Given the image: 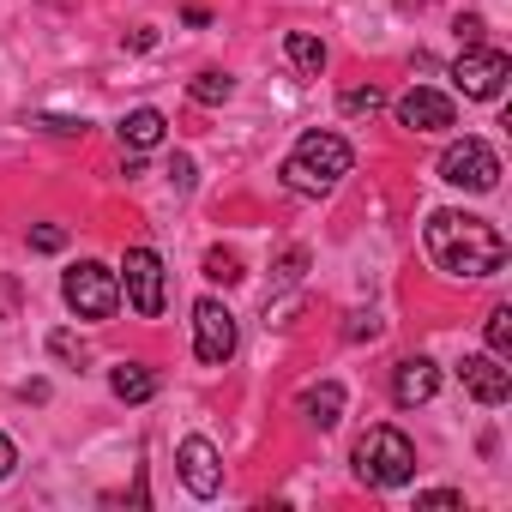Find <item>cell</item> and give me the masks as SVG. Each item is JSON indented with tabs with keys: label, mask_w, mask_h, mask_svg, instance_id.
Masks as SVG:
<instances>
[{
	"label": "cell",
	"mask_w": 512,
	"mask_h": 512,
	"mask_svg": "<svg viewBox=\"0 0 512 512\" xmlns=\"http://www.w3.org/2000/svg\"><path fill=\"white\" fill-rule=\"evenodd\" d=\"M61 296H67V308H73L79 320H109V314L121 308V278H115L109 266H97V260H79V266L61 278Z\"/></svg>",
	"instance_id": "277c9868"
},
{
	"label": "cell",
	"mask_w": 512,
	"mask_h": 512,
	"mask_svg": "<svg viewBox=\"0 0 512 512\" xmlns=\"http://www.w3.org/2000/svg\"><path fill=\"white\" fill-rule=\"evenodd\" d=\"M121 296L133 302L139 320H157L163 314V290H169V272L157 260V247H127V260H121Z\"/></svg>",
	"instance_id": "5b68a950"
},
{
	"label": "cell",
	"mask_w": 512,
	"mask_h": 512,
	"mask_svg": "<svg viewBox=\"0 0 512 512\" xmlns=\"http://www.w3.org/2000/svg\"><path fill=\"white\" fill-rule=\"evenodd\" d=\"M157 43V31L151 25H139V31H127V49H151Z\"/></svg>",
	"instance_id": "f546056e"
},
{
	"label": "cell",
	"mask_w": 512,
	"mask_h": 512,
	"mask_svg": "<svg viewBox=\"0 0 512 512\" xmlns=\"http://www.w3.org/2000/svg\"><path fill=\"white\" fill-rule=\"evenodd\" d=\"M488 356H512V308H494L488 314Z\"/></svg>",
	"instance_id": "ac0fdd59"
},
{
	"label": "cell",
	"mask_w": 512,
	"mask_h": 512,
	"mask_svg": "<svg viewBox=\"0 0 512 512\" xmlns=\"http://www.w3.org/2000/svg\"><path fill=\"white\" fill-rule=\"evenodd\" d=\"M356 476L368 488H404L416 476V446L404 428H368L356 440Z\"/></svg>",
	"instance_id": "3957f363"
},
{
	"label": "cell",
	"mask_w": 512,
	"mask_h": 512,
	"mask_svg": "<svg viewBox=\"0 0 512 512\" xmlns=\"http://www.w3.org/2000/svg\"><path fill=\"white\" fill-rule=\"evenodd\" d=\"M13 464H19V452H13V440L0 434V476H13Z\"/></svg>",
	"instance_id": "83f0119b"
},
{
	"label": "cell",
	"mask_w": 512,
	"mask_h": 512,
	"mask_svg": "<svg viewBox=\"0 0 512 512\" xmlns=\"http://www.w3.org/2000/svg\"><path fill=\"white\" fill-rule=\"evenodd\" d=\"M440 181L464 187V193H494L500 187V157L488 139H452L440 157Z\"/></svg>",
	"instance_id": "8992f818"
},
{
	"label": "cell",
	"mask_w": 512,
	"mask_h": 512,
	"mask_svg": "<svg viewBox=\"0 0 512 512\" xmlns=\"http://www.w3.org/2000/svg\"><path fill=\"white\" fill-rule=\"evenodd\" d=\"M163 133H169V121H163L157 109H133V115L121 121V145H127V151H157Z\"/></svg>",
	"instance_id": "9a60e30c"
},
{
	"label": "cell",
	"mask_w": 512,
	"mask_h": 512,
	"mask_svg": "<svg viewBox=\"0 0 512 512\" xmlns=\"http://www.w3.org/2000/svg\"><path fill=\"white\" fill-rule=\"evenodd\" d=\"M458 37H464V49L482 43V19H458Z\"/></svg>",
	"instance_id": "f1b7e54d"
},
{
	"label": "cell",
	"mask_w": 512,
	"mask_h": 512,
	"mask_svg": "<svg viewBox=\"0 0 512 512\" xmlns=\"http://www.w3.org/2000/svg\"><path fill=\"white\" fill-rule=\"evenodd\" d=\"M169 187H175V193H193V157L175 151V163H169Z\"/></svg>",
	"instance_id": "d4e9b609"
},
{
	"label": "cell",
	"mask_w": 512,
	"mask_h": 512,
	"mask_svg": "<svg viewBox=\"0 0 512 512\" xmlns=\"http://www.w3.org/2000/svg\"><path fill=\"white\" fill-rule=\"evenodd\" d=\"M344 338H350V344H362V338H380V320H374V314H350Z\"/></svg>",
	"instance_id": "484cf974"
},
{
	"label": "cell",
	"mask_w": 512,
	"mask_h": 512,
	"mask_svg": "<svg viewBox=\"0 0 512 512\" xmlns=\"http://www.w3.org/2000/svg\"><path fill=\"white\" fill-rule=\"evenodd\" d=\"M109 392L121 404H151L157 398V374L145 362H121V368H109Z\"/></svg>",
	"instance_id": "4fadbf2b"
},
{
	"label": "cell",
	"mask_w": 512,
	"mask_h": 512,
	"mask_svg": "<svg viewBox=\"0 0 512 512\" xmlns=\"http://www.w3.org/2000/svg\"><path fill=\"white\" fill-rule=\"evenodd\" d=\"M175 464H181V482H187V494H199V500H211V494H223V458H217V446H211L205 434H193V440H181V452H175Z\"/></svg>",
	"instance_id": "30bf717a"
},
{
	"label": "cell",
	"mask_w": 512,
	"mask_h": 512,
	"mask_svg": "<svg viewBox=\"0 0 512 512\" xmlns=\"http://www.w3.org/2000/svg\"><path fill=\"white\" fill-rule=\"evenodd\" d=\"M37 127H49V133H61V139H79V133H85V121H73V115H37Z\"/></svg>",
	"instance_id": "cb8c5ba5"
},
{
	"label": "cell",
	"mask_w": 512,
	"mask_h": 512,
	"mask_svg": "<svg viewBox=\"0 0 512 512\" xmlns=\"http://www.w3.org/2000/svg\"><path fill=\"white\" fill-rule=\"evenodd\" d=\"M193 350H199L205 368H223V362L235 356V314H229L217 296L193 302Z\"/></svg>",
	"instance_id": "ba28073f"
},
{
	"label": "cell",
	"mask_w": 512,
	"mask_h": 512,
	"mask_svg": "<svg viewBox=\"0 0 512 512\" xmlns=\"http://www.w3.org/2000/svg\"><path fill=\"white\" fill-rule=\"evenodd\" d=\"M205 278H211V284H241V260H235L229 247H211V253H205Z\"/></svg>",
	"instance_id": "d6986e66"
},
{
	"label": "cell",
	"mask_w": 512,
	"mask_h": 512,
	"mask_svg": "<svg viewBox=\"0 0 512 512\" xmlns=\"http://www.w3.org/2000/svg\"><path fill=\"white\" fill-rule=\"evenodd\" d=\"M302 416H308L314 428H338V416H344V386H338V380L308 386V392H302Z\"/></svg>",
	"instance_id": "5bb4252c"
},
{
	"label": "cell",
	"mask_w": 512,
	"mask_h": 512,
	"mask_svg": "<svg viewBox=\"0 0 512 512\" xmlns=\"http://www.w3.org/2000/svg\"><path fill=\"white\" fill-rule=\"evenodd\" d=\"M428 260L446 272V278H494L506 266V241L488 217H470V211H434L428 229Z\"/></svg>",
	"instance_id": "6da1fadb"
},
{
	"label": "cell",
	"mask_w": 512,
	"mask_h": 512,
	"mask_svg": "<svg viewBox=\"0 0 512 512\" xmlns=\"http://www.w3.org/2000/svg\"><path fill=\"white\" fill-rule=\"evenodd\" d=\"M458 380H464V392L476 398V404H506L512 398V368L500 362V356H464L458 362Z\"/></svg>",
	"instance_id": "8fae6325"
},
{
	"label": "cell",
	"mask_w": 512,
	"mask_h": 512,
	"mask_svg": "<svg viewBox=\"0 0 512 512\" xmlns=\"http://www.w3.org/2000/svg\"><path fill=\"white\" fill-rule=\"evenodd\" d=\"M338 103H344V115H380V109H386V97H380L374 85H356V91H344Z\"/></svg>",
	"instance_id": "ffe728a7"
},
{
	"label": "cell",
	"mask_w": 512,
	"mask_h": 512,
	"mask_svg": "<svg viewBox=\"0 0 512 512\" xmlns=\"http://www.w3.org/2000/svg\"><path fill=\"white\" fill-rule=\"evenodd\" d=\"M506 79H512V61H506L500 49H488V43H470V49L452 61V85H458L464 97H476V103H494V97L506 91Z\"/></svg>",
	"instance_id": "52a82bcc"
},
{
	"label": "cell",
	"mask_w": 512,
	"mask_h": 512,
	"mask_svg": "<svg viewBox=\"0 0 512 512\" xmlns=\"http://www.w3.org/2000/svg\"><path fill=\"white\" fill-rule=\"evenodd\" d=\"M302 272H308V253H302V247H290L284 260H278V284H296Z\"/></svg>",
	"instance_id": "603a6c76"
},
{
	"label": "cell",
	"mask_w": 512,
	"mask_h": 512,
	"mask_svg": "<svg viewBox=\"0 0 512 512\" xmlns=\"http://www.w3.org/2000/svg\"><path fill=\"white\" fill-rule=\"evenodd\" d=\"M49 350H55V356H67V362H79V338H73V332H55V338H49Z\"/></svg>",
	"instance_id": "4316f807"
},
{
	"label": "cell",
	"mask_w": 512,
	"mask_h": 512,
	"mask_svg": "<svg viewBox=\"0 0 512 512\" xmlns=\"http://www.w3.org/2000/svg\"><path fill=\"white\" fill-rule=\"evenodd\" d=\"M31 247H37V253H61V247H67V229H61V223H37V229H31Z\"/></svg>",
	"instance_id": "44dd1931"
},
{
	"label": "cell",
	"mask_w": 512,
	"mask_h": 512,
	"mask_svg": "<svg viewBox=\"0 0 512 512\" xmlns=\"http://www.w3.org/2000/svg\"><path fill=\"white\" fill-rule=\"evenodd\" d=\"M434 392H440V368H434L428 356H410V362H398V368H392V398H398L404 410L428 404Z\"/></svg>",
	"instance_id": "7c38bea8"
},
{
	"label": "cell",
	"mask_w": 512,
	"mask_h": 512,
	"mask_svg": "<svg viewBox=\"0 0 512 512\" xmlns=\"http://www.w3.org/2000/svg\"><path fill=\"white\" fill-rule=\"evenodd\" d=\"M284 55H290V67L308 73V79L326 73V43H320L314 31H290V37H284Z\"/></svg>",
	"instance_id": "2e32d148"
},
{
	"label": "cell",
	"mask_w": 512,
	"mask_h": 512,
	"mask_svg": "<svg viewBox=\"0 0 512 512\" xmlns=\"http://www.w3.org/2000/svg\"><path fill=\"white\" fill-rule=\"evenodd\" d=\"M416 506H428V512H446V506H464V494H458V488H428V494H416Z\"/></svg>",
	"instance_id": "7402d4cb"
},
{
	"label": "cell",
	"mask_w": 512,
	"mask_h": 512,
	"mask_svg": "<svg viewBox=\"0 0 512 512\" xmlns=\"http://www.w3.org/2000/svg\"><path fill=\"white\" fill-rule=\"evenodd\" d=\"M193 103H205V109H217V103H229L235 97V79L229 73H217V67H205V73H193Z\"/></svg>",
	"instance_id": "e0dca14e"
},
{
	"label": "cell",
	"mask_w": 512,
	"mask_h": 512,
	"mask_svg": "<svg viewBox=\"0 0 512 512\" xmlns=\"http://www.w3.org/2000/svg\"><path fill=\"white\" fill-rule=\"evenodd\" d=\"M350 163H356V151H350L338 133H320V127H314V133H302V139H296V151L284 157V169H278V175H284V187H290V193L320 199V193H332V187L350 175Z\"/></svg>",
	"instance_id": "7a4b0ae2"
},
{
	"label": "cell",
	"mask_w": 512,
	"mask_h": 512,
	"mask_svg": "<svg viewBox=\"0 0 512 512\" xmlns=\"http://www.w3.org/2000/svg\"><path fill=\"white\" fill-rule=\"evenodd\" d=\"M398 127H410V133H446V127H458V109H452L446 91L410 85V91L398 97Z\"/></svg>",
	"instance_id": "9c48e42d"
}]
</instances>
